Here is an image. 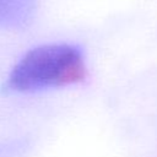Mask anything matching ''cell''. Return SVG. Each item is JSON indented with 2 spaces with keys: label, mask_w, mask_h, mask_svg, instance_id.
Wrapping results in <instances>:
<instances>
[{
  "label": "cell",
  "mask_w": 157,
  "mask_h": 157,
  "mask_svg": "<svg viewBox=\"0 0 157 157\" xmlns=\"http://www.w3.org/2000/svg\"><path fill=\"white\" fill-rule=\"evenodd\" d=\"M36 9V0H0V27H26L33 20Z\"/></svg>",
  "instance_id": "obj_2"
},
{
  "label": "cell",
  "mask_w": 157,
  "mask_h": 157,
  "mask_svg": "<svg viewBox=\"0 0 157 157\" xmlns=\"http://www.w3.org/2000/svg\"><path fill=\"white\" fill-rule=\"evenodd\" d=\"M83 54L72 44H45L27 52L4 83L9 92H36L65 87L86 80Z\"/></svg>",
  "instance_id": "obj_1"
}]
</instances>
